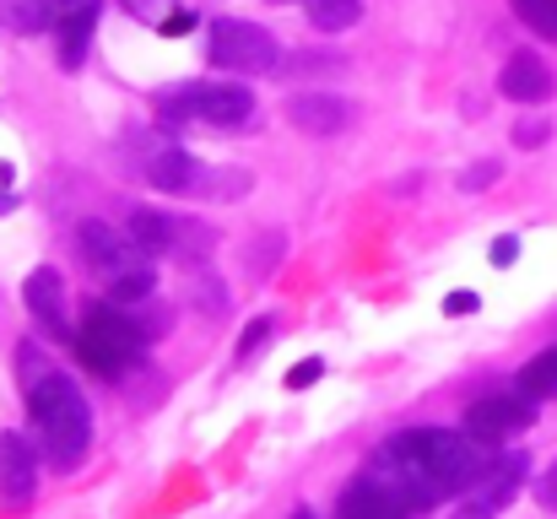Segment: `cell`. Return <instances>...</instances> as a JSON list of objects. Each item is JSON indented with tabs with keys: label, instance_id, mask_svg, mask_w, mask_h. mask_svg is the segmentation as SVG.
Segmentation results:
<instances>
[{
	"label": "cell",
	"instance_id": "cell-1",
	"mask_svg": "<svg viewBox=\"0 0 557 519\" xmlns=\"http://www.w3.org/2000/svg\"><path fill=\"white\" fill-rule=\"evenodd\" d=\"M373 477L417 515V509H433L455 493H476V482L487 477V460H482V444L471 433L411 428V433H395L373 455Z\"/></svg>",
	"mask_w": 557,
	"mask_h": 519
},
{
	"label": "cell",
	"instance_id": "cell-2",
	"mask_svg": "<svg viewBox=\"0 0 557 519\" xmlns=\"http://www.w3.org/2000/svg\"><path fill=\"white\" fill-rule=\"evenodd\" d=\"M27 411H33V433L44 444V460L54 471H76L87 460V444H92V411H87V395L65 379V373H44L33 390H27Z\"/></svg>",
	"mask_w": 557,
	"mask_h": 519
},
{
	"label": "cell",
	"instance_id": "cell-3",
	"mask_svg": "<svg viewBox=\"0 0 557 519\" xmlns=\"http://www.w3.org/2000/svg\"><path fill=\"white\" fill-rule=\"evenodd\" d=\"M76 357L92 368V373H103V379H120L136 357H141V346L147 336L136 331V320L125 314V309H114V304H92V314L76 325Z\"/></svg>",
	"mask_w": 557,
	"mask_h": 519
},
{
	"label": "cell",
	"instance_id": "cell-4",
	"mask_svg": "<svg viewBox=\"0 0 557 519\" xmlns=\"http://www.w3.org/2000/svg\"><path fill=\"white\" fill-rule=\"evenodd\" d=\"M158 109L169 120H200V125L233 131V125H244L255 114V98H249V87H233V82H189L180 92H169Z\"/></svg>",
	"mask_w": 557,
	"mask_h": 519
},
{
	"label": "cell",
	"instance_id": "cell-5",
	"mask_svg": "<svg viewBox=\"0 0 557 519\" xmlns=\"http://www.w3.org/2000/svg\"><path fill=\"white\" fill-rule=\"evenodd\" d=\"M211 65H222V71H238V76H260V71H271L276 60H282V44H276V33H265V27H255V22H238V16H222V22H211Z\"/></svg>",
	"mask_w": 557,
	"mask_h": 519
},
{
	"label": "cell",
	"instance_id": "cell-6",
	"mask_svg": "<svg viewBox=\"0 0 557 519\" xmlns=\"http://www.w3.org/2000/svg\"><path fill=\"white\" fill-rule=\"evenodd\" d=\"M531 422H536V400H525V395H487L466 411V433L476 444H498L509 433H525Z\"/></svg>",
	"mask_w": 557,
	"mask_h": 519
},
{
	"label": "cell",
	"instance_id": "cell-7",
	"mask_svg": "<svg viewBox=\"0 0 557 519\" xmlns=\"http://www.w3.org/2000/svg\"><path fill=\"white\" fill-rule=\"evenodd\" d=\"M82 249H87L92 271H103L109 282H120V276H131V271L147 265V255L136 249V238H120V233L103 227V222H87V227H82Z\"/></svg>",
	"mask_w": 557,
	"mask_h": 519
},
{
	"label": "cell",
	"instance_id": "cell-8",
	"mask_svg": "<svg viewBox=\"0 0 557 519\" xmlns=\"http://www.w3.org/2000/svg\"><path fill=\"white\" fill-rule=\"evenodd\" d=\"M33 487H38V449L27 433H5L0 438V498L11 509H22L33 498Z\"/></svg>",
	"mask_w": 557,
	"mask_h": 519
},
{
	"label": "cell",
	"instance_id": "cell-9",
	"mask_svg": "<svg viewBox=\"0 0 557 519\" xmlns=\"http://www.w3.org/2000/svg\"><path fill=\"white\" fill-rule=\"evenodd\" d=\"M498 92L515 98V103H547V98H553V71H547V60H542L536 49L509 54L504 71H498Z\"/></svg>",
	"mask_w": 557,
	"mask_h": 519
},
{
	"label": "cell",
	"instance_id": "cell-10",
	"mask_svg": "<svg viewBox=\"0 0 557 519\" xmlns=\"http://www.w3.org/2000/svg\"><path fill=\"white\" fill-rule=\"evenodd\" d=\"M287 120L304 136H342L352 125V103L331 98V92H298V98H287Z\"/></svg>",
	"mask_w": 557,
	"mask_h": 519
},
{
	"label": "cell",
	"instance_id": "cell-11",
	"mask_svg": "<svg viewBox=\"0 0 557 519\" xmlns=\"http://www.w3.org/2000/svg\"><path fill=\"white\" fill-rule=\"evenodd\" d=\"M22 298H27V309H33V320H38L44 331H54V336H65V331H71V325H65V282H60V271H54V265L27 271Z\"/></svg>",
	"mask_w": 557,
	"mask_h": 519
},
{
	"label": "cell",
	"instance_id": "cell-12",
	"mask_svg": "<svg viewBox=\"0 0 557 519\" xmlns=\"http://www.w3.org/2000/svg\"><path fill=\"white\" fill-rule=\"evenodd\" d=\"M525 477H531V455H520V449H509V455H498L493 466H487V477L476 482V509H487V515H498L520 487H525Z\"/></svg>",
	"mask_w": 557,
	"mask_h": 519
},
{
	"label": "cell",
	"instance_id": "cell-13",
	"mask_svg": "<svg viewBox=\"0 0 557 519\" xmlns=\"http://www.w3.org/2000/svg\"><path fill=\"white\" fill-rule=\"evenodd\" d=\"M411 509L379 482V477H358L347 493H342V509H336V519H406Z\"/></svg>",
	"mask_w": 557,
	"mask_h": 519
},
{
	"label": "cell",
	"instance_id": "cell-14",
	"mask_svg": "<svg viewBox=\"0 0 557 519\" xmlns=\"http://www.w3.org/2000/svg\"><path fill=\"white\" fill-rule=\"evenodd\" d=\"M147 178L158 184V189H169V195H195V189H211L206 184V169L189 158L185 147H169V152H158L152 163H147Z\"/></svg>",
	"mask_w": 557,
	"mask_h": 519
},
{
	"label": "cell",
	"instance_id": "cell-15",
	"mask_svg": "<svg viewBox=\"0 0 557 519\" xmlns=\"http://www.w3.org/2000/svg\"><path fill=\"white\" fill-rule=\"evenodd\" d=\"M92 27H98V11H82V16H54V44H60V65H82L87 44H92Z\"/></svg>",
	"mask_w": 557,
	"mask_h": 519
},
{
	"label": "cell",
	"instance_id": "cell-16",
	"mask_svg": "<svg viewBox=\"0 0 557 519\" xmlns=\"http://www.w3.org/2000/svg\"><path fill=\"white\" fill-rule=\"evenodd\" d=\"M520 395H525V400H557V346L536 351V357L520 368Z\"/></svg>",
	"mask_w": 557,
	"mask_h": 519
},
{
	"label": "cell",
	"instance_id": "cell-17",
	"mask_svg": "<svg viewBox=\"0 0 557 519\" xmlns=\"http://www.w3.org/2000/svg\"><path fill=\"white\" fill-rule=\"evenodd\" d=\"M131 238H136V249L152 260V255H163V249L174 244V222H169L163 211H136V217H131Z\"/></svg>",
	"mask_w": 557,
	"mask_h": 519
},
{
	"label": "cell",
	"instance_id": "cell-18",
	"mask_svg": "<svg viewBox=\"0 0 557 519\" xmlns=\"http://www.w3.org/2000/svg\"><path fill=\"white\" fill-rule=\"evenodd\" d=\"M49 11H54V0H0V27L27 38V33H44Z\"/></svg>",
	"mask_w": 557,
	"mask_h": 519
},
{
	"label": "cell",
	"instance_id": "cell-19",
	"mask_svg": "<svg viewBox=\"0 0 557 519\" xmlns=\"http://www.w3.org/2000/svg\"><path fill=\"white\" fill-rule=\"evenodd\" d=\"M304 11L320 33H347L363 16V0H304Z\"/></svg>",
	"mask_w": 557,
	"mask_h": 519
},
{
	"label": "cell",
	"instance_id": "cell-20",
	"mask_svg": "<svg viewBox=\"0 0 557 519\" xmlns=\"http://www.w3.org/2000/svg\"><path fill=\"white\" fill-rule=\"evenodd\" d=\"M152 271L141 265V271H131V276H120V282H109V293H114V304H141V298H152Z\"/></svg>",
	"mask_w": 557,
	"mask_h": 519
},
{
	"label": "cell",
	"instance_id": "cell-21",
	"mask_svg": "<svg viewBox=\"0 0 557 519\" xmlns=\"http://www.w3.org/2000/svg\"><path fill=\"white\" fill-rule=\"evenodd\" d=\"M515 5H520V16H525L536 33L557 38V0H515Z\"/></svg>",
	"mask_w": 557,
	"mask_h": 519
},
{
	"label": "cell",
	"instance_id": "cell-22",
	"mask_svg": "<svg viewBox=\"0 0 557 519\" xmlns=\"http://www.w3.org/2000/svg\"><path fill=\"white\" fill-rule=\"evenodd\" d=\"M125 11L131 16H141V22H158V33L169 27V16L174 11H185V5H174V0H125Z\"/></svg>",
	"mask_w": 557,
	"mask_h": 519
},
{
	"label": "cell",
	"instance_id": "cell-23",
	"mask_svg": "<svg viewBox=\"0 0 557 519\" xmlns=\"http://www.w3.org/2000/svg\"><path fill=\"white\" fill-rule=\"evenodd\" d=\"M547 131H553L547 120H520V125H515V147H525V152H531V147H542V141H547Z\"/></svg>",
	"mask_w": 557,
	"mask_h": 519
},
{
	"label": "cell",
	"instance_id": "cell-24",
	"mask_svg": "<svg viewBox=\"0 0 557 519\" xmlns=\"http://www.w3.org/2000/svg\"><path fill=\"white\" fill-rule=\"evenodd\" d=\"M320 373H325V362H320V357H304V362L287 368V390H304V384H314Z\"/></svg>",
	"mask_w": 557,
	"mask_h": 519
},
{
	"label": "cell",
	"instance_id": "cell-25",
	"mask_svg": "<svg viewBox=\"0 0 557 519\" xmlns=\"http://www.w3.org/2000/svg\"><path fill=\"white\" fill-rule=\"evenodd\" d=\"M265 336H271V320H255V325L238 336V357H255V351L265 346Z\"/></svg>",
	"mask_w": 557,
	"mask_h": 519
},
{
	"label": "cell",
	"instance_id": "cell-26",
	"mask_svg": "<svg viewBox=\"0 0 557 519\" xmlns=\"http://www.w3.org/2000/svg\"><path fill=\"white\" fill-rule=\"evenodd\" d=\"M536 504L557 515V460L547 466V471H542V477H536Z\"/></svg>",
	"mask_w": 557,
	"mask_h": 519
},
{
	"label": "cell",
	"instance_id": "cell-27",
	"mask_svg": "<svg viewBox=\"0 0 557 519\" xmlns=\"http://www.w3.org/2000/svg\"><path fill=\"white\" fill-rule=\"evenodd\" d=\"M498 163H493V158H487V163H471V173H466V178H460V184H466V189H482V184H493V178H498Z\"/></svg>",
	"mask_w": 557,
	"mask_h": 519
},
{
	"label": "cell",
	"instance_id": "cell-28",
	"mask_svg": "<svg viewBox=\"0 0 557 519\" xmlns=\"http://www.w3.org/2000/svg\"><path fill=\"white\" fill-rule=\"evenodd\" d=\"M515 255H520V238H493V265H515Z\"/></svg>",
	"mask_w": 557,
	"mask_h": 519
},
{
	"label": "cell",
	"instance_id": "cell-29",
	"mask_svg": "<svg viewBox=\"0 0 557 519\" xmlns=\"http://www.w3.org/2000/svg\"><path fill=\"white\" fill-rule=\"evenodd\" d=\"M476 309V293H449L444 298V314H471Z\"/></svg>",
	"mask_w": 557,
	"mask_h": 519
},
{
	"label": "cell",
	"instance_id": "cell-30",
	"mask_svg": "<svg viewBox=\"0 0 557 519\" xmlns=\"http://www.w3.org/2000/svg\"><path fill=\"white\" fill-rule=\"evenodd\" d=\"M103 0H54V16H82V11H98Z\"/></svg>",
	"mask_w": 557,
	"mask_h": 519
},
{
	"label": "cell",
	"instance_id": "cell-31",
	"mask_svg": "<svg viewBox=\"0 0 557 519\" xmlns=\"http://www.w3.org/2000/svg\"><path fill=\"white\" fill-rule=\"evenodd\" d=\"M455 519H493V515H487V509H476V504H466V509H460Z\"/></svg>",
	"mask_w": 557,
	"mask_h": 519
},
{
	"label": "cell",
	"instance_id": "cell-32",
	"mask_svg": "<svg viewBox=\"0 0 557 519\" xmlns=\"http://www.w3.org/2000/svg\"><path fill=\"white\" fill-rule=\"evenodd\" d=\"M293 519H314V515H309V509H304V515H293Z\"/></svg>",
	"mask_w": 557,
	"mask_h": 519
}]
</instances>
